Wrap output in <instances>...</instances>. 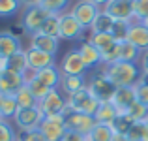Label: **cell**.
<instances>
[{
  "label": "cell",
  "mask_w": 148,
  "mask_h": 141,
  "mask_svg": "<svg viewBox=\"0 0 148 141\" xmlns=\"http://www.w3.org/2000/svg\"><path fill=\"white\" fill-rule=\"evenodd\" d=\"M10 32H13L15 36H19V34H26V32H25V28H23V25H21V23H19V25H15V26H11V30H10Z\"/></svg>",
  "instance_id": "bcb514c9"
},
{
  "label": "cell",
  "mask_w": 148,
  "mask_h": 141,
  "mask_svg": "<svg viewBox=\"0 0 148 141\" xmlns=\"http://www.w3.org/2000/svg\"><path fill=\"white\" fill-rule=\"evenodd\" d=\"M137 102V94H135V87H118L112 96L111 104L118 109L120 113H126L131 105Z\"/></svg>",
  "instance_id": "2e32d148"
},
{
  "label": "cell",
  "mask_w": 148,
  "mask_h": 141,
  "mask_svg": "<svg viewBox=\"0 0 148 141\" xmlns=\"http://www.w3.org/2000/svg\"><path fill=\"white\" fill-rule=\"evenodd\" d=\"M133 13H135V21L141 23L143 19L148 17V0H135L133 2Z\"/></svg>",
  "instance_id": "ab89813d"
},
{
  "label": "cell",
  "mask_w": 148,
  "mask_h": 141,
  "mask_svg": "<svg viewBox=\"0 0 148 141\" xmlns=\"http://www.w3.org/2000/svg\"><path fill=\"white\" fill-rule=\"evenodd\" d=\"M86 88L92 92V96H94L99 104H107V102H112V96H114V92H116L118 87H116V85L105 75L103 70H101V72L94 73V75L88 79Z\"/></svg>",
  "instance_id": "7a4b0ae2"
},
{
  "label": "cell",
  "mask_w": 148,
  "mask_h": 141,
  "mask_svg": "<svg viewBox=\"0 0 148 141\" xmlns=\"http://www.w3.org/2000/svg\"><path fill=\"white\" fill-rule=\"evenodd\" d=\"M130 21H114V25H112V38H114L116 41H126L127 38V32H130Z\"/></svg>",
  "instance_id": "8d00e7d4"
},
{
  "label": "cell",
  "mask_w": 148,
  "mask_h": 141,
  "mask_svg": "<svg viewBox=\"0 0 148 141\" xmlns=\"http://www.w3.org/2000/svg\"><path fill=\"white\" fill-rule=\"evenodd\" d=\"M60 72L62 75H86L88 68L84 66L81 58L79 49H69L60 60Z\"/></svg>",
  "instance_id": "ba28073f"
},
{
  "label": "cell",
  "mask_w": 148,
  "mask_h": 141,
  "mask_svg": "<svg viewBox=\"0 0 148 141\" xmlns=\"http://www.w3.org/2000/svg\"><path fill=\"white\" fill-rule=\"evenodd\" d=\"M26 85H28L30 92L34 94V98H36L38 102H40V100H43V98L49 94V91H51V88H47V87H45V85L41 83L40 79H36V75H32V77H30V79L26 81Z\"/></svg>",
  "instance_id": "d6a6232c"
},
{
  "label": "cell",
  "mask_w": 148,
  "mask_h": 141,
  "mask_svg": "<svg viewBox=\"0 0 148 141\" xmlns=\"http://www.w3.org/2000/svg\"><path fill=\"white\" fill-rule=\"evenodd\" d=\"M64 122H66V130L77 132V134L84 135V138H86V135L92 132V128L96 126V119L92 115L71 111L69 107L66 109V113H64Z\"/></svg>",
  "instance_id": "277c9868"
},
{
  "label": "cell",
  "mask_w": 148,
  "mask_h": 141,
  "mask_svg": "<svg viewBox=\"0 0 148 141\" xmlns=\"http://www.w3.org/2000/svg\"><path fill=\"white\" fill-rule=\"evenodd\" d=\"M135 94H137V102H141L143 105L148 107V77L143 75L139 79V83L135 85Z\"/></svg>",
  "instance_id": "74e56055"
},
{
  "label": "cell",
  "mask_w": 148,
  "mask_h": 141,
  "mask_svg": "<svg viewBox=\"0 0 148 141\" xmlns=\"http://www.w3.org/2000/svg\"><path fill=\"white\" fill-rule=\"evenodd\" d=\"M19 51H23L21 38L15 36L10 30L0 32V60H8L10 57H13Z\"/></svg>",
  "instance_id": "9a60e30c"
},
{
  "label": "cell",
  "mask_w": 148,
  "mask_h": 141,
  "mask_svg": "<svg viewBox=\"0 0 148 141\" xmlns=\"http://www.w3.org/2000/svg\"><path fill=\"white\" fill-rule=\"evenodd\" d=\"M62 141H86V138L81 134H77V132H71V130H66L64 138H62Z\"/></svg>",
  "instance_id": "ee69618b"
},
{
  "label": "cell",
  "mask_w": 148,
  "mask_h": 141,
  "mask_svg": "<svg viewBox=\"0 0 148 141\" xmlns=\"http://www.w3.org/2000/svg\"><path fill=\"white\" fill-rule=\"evenodd\" d=\"M133 2L135 0H111L107 6L103 8L114 21H135V13H133Z\"/></svg>",
  "instance_id": "7c38bea8"
},
{
  "label": "cell",
  "mask_w": 148,
  "mask_h": 141,
  "mask_svg": "<svg viewBox=\"0 0 148 141\" xmlns=\"http://www.w3.org/2000/svg\"><path fill=\"white\" fill-rule=\"evenodd\" d=\"M90 2H94V4H96V6H98V8H99V10H103V8H105V6H107V4H109V2H111V0H90Z\"/></svg>",
  "instance_id": "7dc6e473"
},
{
  "label": "cell",
  "mask_w": 148,
  "mask_h": 141,
  "mask_svg": "<svg viewBox=\"0 0 148 141\" xmlns=\"http://www.w3.org/2000/svg\"><path fill=\"white\" fill-rule=\"evenodd\" d=\"M21 2L19 0H0V17H13L21 10Z\"/></svg>",
  "instance_id": "836d02e7"
},
{
  "label": "cell",
  "mask_w": 148,
  "mask_h": 141,
  "mask_svg": "<svg viewBox=\"0 0 148 141\" xmlns=\"http://www.w3.org/2000/svg\"><path fill=\"white\" fill-rule=\"evenodd\" d=\"M69 4H71V0H41L40 6L51 15H62L68 11Z\"/></svg>",
  "instance_id": "f1b7e54d"
},
{
  "label": "cell",
  "mask_w": 148,
  "mask_h": 141,
  "mask_svg": "<svg viewBox=\"0 0 148 141\" xmlns=\"http://www.w3.org/2000/svg\"><path fill=\"white\" fill-rule=\"evenodd\" d=\"M135 124V120L131 119L127 113H118V117H116L114 120H112L111 128L114 134H120V135H127V132H130V128Z\"/></svg>",
  "instance_id": "4316f807"
},
{
  "label": "cell",
  "mask_w": 148,
  "mask_h": 141,
  "mask_svg": "<svg viewBox=\"0 0 148 141\" xmlns=\"http://www.w3.org/2000/svg\"><path fill=\"white\" fill-rule=\"evenodd\" d=\"M0 120H2V119H0Z\"/></svg>",
  "instance_id": "f5cc1de1"
},
{
  "label": "cell",
  "mask_w": 148,
  "mask_h": 141,
  "mask_svg": "<svg viewBox=\"0 0 148 141\" xmlns=\"http://www.w3.org/2000/svg\"><path fill=\"white\" fill-rule=\"evenodd\" d=\"M26 58H28V70L30 72H40V70L49 68V66H56L54 55H49V53L40 51V49H34V47L26 49Z\"/></svg>",
  "instance_id": "5bb4252c"
},
{
  "label": "cell",
  "mask_w": 148,
  "mask_h": 141,
  "mask_svg": "<svg viewBox=\"0 0 148 141\" xmlns=\"http://www.w3.org/2000/svg\"><path fill=\"white\" fill-rule=\"evenodd\" d=\"M19 111V104L15 100V94H0V119L11 120L15 119Z\"/></svg>",
  "instance_id": "7402d4cb"
},
{
  "label": "cell",
  "mask_w": 148,
  "mask_h": 141,
  "mask_svg": "<svg viewBox=\"0 0 148 141\" xmlns=\"http://www.w3.org/2000/svg\"><path fill=\"white\" fill-rule=\"evenodd\" d=\"M99 11H101V10H99L98 6H96L94 2H90V0H79V2H77L75 6H73L71 13L75 15V19H77V21H79L81 25L84 26V28L90 30Z\"/></svg>",
  "instance_id": "8fae6325"
},
{
  "label": "cell",
  "mask_w": 148,
  "mask_h": 141,
  "mask_svg": "<svg viewBox=\"0 0 148 141\" xmlns=\"http://www.w3.org/2000/svg\"><path fill=\"white\" fill-rule=\"evenodd\" d=\"M68 107L71 111H79V113H86V115H96V111L99 109V102L92 96V92L88 88H83V91L75 92V94H69L68 98Z\"/></svg>",
  "instance_id": "3957f363"
},
{
  "label": "cell",
  "mask_w": 148,
  "mask_h": 141,
  "mask_svg": "<svg viewBox=\"0 0 148 141\" xmlns=\"http://www.w3.org/2000/svg\"><path fill=\"white\" fill-rule=\"evenodd\" d=\"M143 51H139L137 47L130 41H120V60L124 62H137L141 58Z\"/></svg>",
  "instance_id": "f546056e"
},
{
  "label": "cell",
  "mask_w": 148,
  "mask_h": 141,
  "mask_svg": "<svg viewBox=\"0 0 148 141\" xmlns=\"http://www.w3.org/2000/svg\"><path fill=\"white\" fill-rule=\"evenodd\" d=\"M40 32L45 34V36H53L60 40V15H49Z\"/></svg>",
  "instance_id": "4dcf8cb0"
},
{
  "label": "cell",
  "mask_w": 148,
  "mask_h": 141,
  "mask_svg": "<svg viewBox=\"0 0 148 141\" xmlns=\"http://www.w3.org/2000/svg\"><path fill=\"white\" fill-rule=\"evenodd\" d=\"M118 60H120V41H116L114 45H111L107 51L101 53V64L109 66V64H114Z\"/></svg>",
  "instance_id": "d590c367"
},
{
  "label": "cell",
  "mask_w": 148,
  "mask_h": 141,
  "mask_svg": "<svg viewBox=\"0 0 148 141\" xmlns=\"http://www.w3.org/2000/svg\"><path fill=\"white\" fill-rule=\"evenodd\" d=\"M43 113L38 107H26V109H19L15 115V126L19 128V132H26V130H36L40 128L41 120H43Z\"/></svg>",
  "instance_id": "52a82bcc"
},
{
  "label": "cell",
  "mask_w": 148,
  "mask_h": 141,
  "mask_svg": "<svg viewBox=\"0 0 148 141\" xmlns=\"http://www.w3.org/2000/svg\"><path fill=\"white\" fill-rule=\"evenodd\" d=\"M112 138H114V132L109 124L96 122L92 132L86 135V141H112Z\"/></svg>",
  "instance_id": "d4e9b609"
},
{
  "label": "cell",
  "mask_w": 148,
  "mask_h": 141,
  "mask_svg": "<svg viewBox=\"0 0 148 141\" xmlns=\"http://www.w3.org/2000/svg\"><path fill=\"white\" fill-rule=\"evenodd\" d=\"M26 85V77L23 73L4 70L0 73V94H17Z\"/></svg>",
  "instance_id": "4fadbf2b"
},
{
  "label": "cell",
  "mask_w": 148,
  "mask_h": 141,
  "mask_svg": "<svg viewBox=\"0 0 148 141\" xmlns=\"http://www.w3.org/2000/svg\"><path fill=\"white\" fill-rule=\"evenodd\" d=\"M49 11H45L41 6H30V8H25L23 10V15H21V25L23 28H25L26 34H36L41 30V26H43V23L47 21L49 17Z\"/></svg>",
  "instance_id": "5b68a950"
},
{
  "label": "cell",
  "mask_w": 148,
  "mask_h": 141,
  "mask_svg": "<svg viewBox=\"0 0 148 141\" xmlns=\"http://www.w3.org/2000/svg\"><path fill=\"white\" fill-rule=\"evenodd\" d=\"M118 109L114 107V105L111 104V102H107V104H101L99 105V109L96 111V115H94V119H96V122H101V124H109L111 126L112 124V120L118 117Z\"/></svg>",
  "instance_id": "cb8c5ba5"
},
{
  "label": "cell",
  "mask_w": 148,
  "mask_h": 141,
  "mask_svg": "<svg viewBox=\"0 0 148 141\" xmlns=\"http://www.w3.org/2000/svg\"><path fill=\"white\" fill-rule=\"evenodd\" d=\"M0 141H19V134H15L10 120H0Z\"/></svg>",
  "instance_id": "f35d334b"
},
{
  "label": "cell",
  "mask_w": 148,
  "mask_h": 141,
  "mask_svg": "<svg viewBox=\"0 0 148 141\" xmlns=\"http://www.w3.org/2000/svg\"><path fill=\"white\" fill-rule=\"evenodd\" d=\"M19 141H47V139H45L43 134H41L40 128H36V130L19 132Z\"/></svg>",
  "instance_id": "60d3db41"
},
{
  "label": "cell",
  "mask_w": 148,
  "mask_h": 141,
  "mask_svg": "<svg viewBox=\"0 0 148 141\" xmlns=\"http://www.w3.org/2000/svg\"><path fill=\"white\" fill-rule=\"evenodd\" d=\"M141 25H143V26H146V28H148V17H146V19H143V21H141Z\"/></svg>",
  "instance_id": "f907efd6"
},
{
  "label": "cell",
  "mask_w": 148,
  "mask_h": 141,
  "mask_svg": "<svg viewBox=\"0 0 148 141\" xmlns=\"http://www.w3.org/2000/svg\"><path fill=\"white\" fill-rule=\"evenodd\" d=\"M41 134L45 135L47 141H62L66 134V122L64 115H54V117H45L40 124Z\"/></svg>",
  "instance_id": "30bf717a"
},
{
  "label": "cell",
  "mask_w": 148,
  "mask_h": 141,
  "mask_svg": "<svg viewBox=\"0 0 148 141\" xmlns=\"http://www.w3.org/2000/svg\"><path fill=\"white\" fill-rule=\"evenodd\" d=\"M103 72L116 87H135L143 77L141 68L137 62H124L118 60L114 64L103 66Z\"/></svg>",
  "instance_id": "6da1fadb"
},
{
  "label": "cell",
  "mask_w": 148,
  "mask_h": 141,
  "mask_svg": "<svg viewBox=\"0 0 148 141\" xmlns=\"http://www.w3.org/2000/svg\"><path fill=\"white\" fill-rule=\"evenodd\" d=\"M112 141H130V138H127V135H120V134H114V138H112Z\"/></svg>",
  "instance_id": "c3c4849f"
},
{
  "label": "cell",
  "mask_w": 148,
  "mask_h": 141,
  "mask_svg": "<svg viewBox=\"0 0 148 141\" xmlns=\"http://www.w3.org/2000/svg\"><path fill=\"white\" fill-rule=\"evenodd\" d=\"M112 25H114V19H112L105 10H101L98 13V17H96L94 25H92L90 32H111Z\"/></svg>",
  "instance_id": "83f0119b"
},
{
  "label": "cell",
  "mask_w": 148,
  "mask_h": 141,
  "mask_svg": "<svg viewBox=\"0 0 148 141\" xmlns=\"http://www.w3.org/2000/svg\"><path fill=\"white\" fill-rule=\"evenodd\" d=\"M88 41H90L92 45L98 47L101 53H103V51H107L111 45L116 44V40L112 38L111 32H90V38H88Z\"/></svg>",
  "instance_id": "484cf974"
},
{
  "label": "cell",
  "mask_w": 148,
  "mask_h": 141,
  "mask_svg": "<svg viewBox=\"0 0 148 141\" xmlns=\"http://www.w3.org/2000/svg\"><path fill=\"white\" fill-rule=\"evenodd\" d=\"M84 26L75 19L71 11H66L60 15V40H81L84 34Z\"/></svg>",
  "instance_id": "9c48e42d"
},
{
  "label": "cell",
  "mask_w": 148,
  "mask_h": 141,
  "mask_svg": "<svg viewBox=\"0 0 148 141\" xmlns=\"http://www.w3.org/2000/svg\"><path fill=\"white\" fill-rule=\"evenodd\" d=\"M36 79H40L41 83L45 85L47 88H58L60 87V79H62V72L58 66H49V68H43L40 72H34Z\"/></svg>",
  "instance_id": "ffe728a7"
},
{
  "label": "cell",
  "mask_w": 148,
  "mask_h": 141,
  "mask_svg": "<svg viewBox=\"0 0 148 141\" xmlns=\"http://www.w3.org/2000/svg\"><path fill=\"white\" fill-rule=\"evenodd\" d=\"M77 49H79L81 58H83L84 66H86L88 70H94L96 66L101 64V51H99L96 45H92L88 40H84L83 44L77 47Z\"/></svg>",
  "instance_id": "ac0fdd59"
},
{
  "label": "cell",
  "mask_w": 148,
  "mask_h": 141,
  "mask_svg": "<svg viewBox=\"0 0 148 141\" xmlns=\"http://www.w3.org/2000/svg\"><path fill=\"white\" fill-rule=\"evenodd\" d=\"M6 70V60H0V73Z\"/></svg>",
  "instance_id": "681fc988"
},
{
  "label": "cell",
  "mask_w": 148,
  "mask_h": 141,
  "mask_svg": "<svg viewBox=\"0 0 148 141\" xmlns=\"http://www.w3.org/2000/svg\"><path fill=\"white\" fill-rule=\"evenodd\" d=\"M19 2H21L23 8H30V6H40L41 0H19Z\"/></svg>",
  "instance_id": "f6af8a7d"
},
{
  "label": "cell",
  "mask_w": 148,
  "mask_h": 141,
  "mask_svg": "<svg viewBox=\"0 0 148 141\" xmlns=\"http://www.w3.org/2000/svg\"><path fill=\"white\" fill-rule=\"evenodd\" d=\"M38 107L41 109L43 117H54V115H64L66 109H68V100L60 94L58 88L49 91V94L43 100L38 102Z\"/></svg>",
  "instance_id": "8992f818"
},
{
  "label": "cell",
  "mask_w": 148,
  "mask_h": 141,
  "mask_svg": "<svg viewBox=\"0 0 148 141\" xmlns=\"http://www.w3.org/2000/svg\"><path fill=\"white\" fill-rule=\"evenodd\" d=\"M6 70H11V72H17L25 75L28 72V58H26V49L15 53L13 57H10L6 60Z\"/></svg>",
  "instance_id": "603a6c76"
},
{
  "label": "cell",
  "mask_w": 148,
  "mask_h": 141,
  "mask_svg": "<svg viewBox=\"0 0 148 141\" xmlns=\"http://www.w3.org/2000/svg\"><path fill=\"white\" fill-rule=\"evenodd\" d=\"M30 47L45 51V53H49V55H56V51H58V38L45 36V34H41V32H36V34L30 36Z\"/></svg>",
  "instance_id": "d6986e66"
},
{
  "label": "cell",
  "mask_w": 148,
  "mask_h": 141,
  "mask_svg": "<svg viewBox=\"0 0 148 141\" xmlns=\"http://www.w3.org/2000/svg\"><path fill=\"white\" fill-rule=\"evenodd\" d=\"M143 134H145V122H135L127 132V138H130V141H141Z\"/></svg>",
  "instance_id": "b9f144b4"
},
{
  "label": "cell",
  "mask_w": 148,
  "mask_h": 141,
  "mask_svg": "<svg viewBox=\"0 0 148 141\" xmlns=\"http://www.w3.org/2000/svg\"><path fill=\"white\" fill-rule=\"evenodd\" d=\"M139 68H141V73L148 77V51H143L141 58H139Z\"/></svg>",
  "instance_id": "7bdbcfd3"
},
{
  "label": "cell",
  "mask_w": 148,
  "mask_h": 141,
  "mask_svg": "<svg viewBox=\"0 0 148 141\" xmlns=\"http://www.w3.org/2000/svg\"><path fill=\"white\" fill-rule=\"evenodd\" d=\"M145 122H148V119H146V120H145Z\"/></svg>",
  "instance_id": "816d5d0a"
},
{
  "label": "cell",
  "mask_w": 148,
  "mask_h": 141,
  "mask_svg": "<svg viewBox=\"0 0 148 141\" xmlns=\"http://www.w3.org/2000/svg\"><path fill=\"white\" fill-rule=\"evenodd\" d=\"M86 85H88L86 75H62V79H60V88L68 96L86 88Z\"/></svg>",
  "instance_id": "44dd1931"
},
{
  "label": "cell",
  "mask_w": 148,
  "mask_h": 141,
  "mask_svg": "<svg viewBox=\"0 0 148 141\" xmlns=\"http://www.w3.org/2000/svg\"><path fill=\"white\" fill-rule=\"evenodd\" d=\"M126 113L135 120V122H145V120L148 119V107H146V105H143L141 102H135V104L131 105Z\"/></svg>",
  "instance_id": "e575fe53"
},
{
  "label": "cell",
  "mask_w": 148,
  "mask_h": 141,
  "mask_svg": "<svg viewBox=\"0 0 148 141\" xmlns=\"http://www.w3.org/2000/svg\"><path fill=\"white\" fill-rule=\"evenodd\" d=\"M126 41L133 44L139 51H148V28L143 26L139 21H133L130 25V32H127Z\"/></svg>",
  "instance_id": "e0dca14e"
},
{
  "label": "cell",
  "mask_w": 148,
  "mask_h": 141,
  "mask_svg": "<svg viewBox=\"0 0 148 141\" xmlns=\"http://www.w3.org/2000/svg\"><path fill=\"white\" fill-rule=\"evenodd\" d=\"M15 100H17L19 104V109H26V107H36L38 105V100L34 98V94L30 92L28 85H25V87L21 88L17 94H15Z\"/></svg>",
  "instance_id": "1f68e13d"
}]
</instances>
